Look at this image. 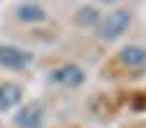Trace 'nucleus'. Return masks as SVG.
<instances>
[{"instance_id": "9", "label": "nucleus", "mask_w": 146, "mask_h": 128, "mask_svg": "<svg viewBox=\"0 0 146 128\" xmlns=\"http://www.w3.org/2000/svg\"><path fill=\"white\" fill-rule=\"evenodd\" d=\"M100 3H108V5H110V3H118V0H100Z\"/></svg>"}, {"instance_id": "3", "label": "nucleus", "mask_w": 146, "mask_h": 128, "mask_svg": "<svg viewBox=\"0 0 146 128\" xmlns=\"http://www.w3.org/2000/svg\"><path fill=\"white\" fill-rule=\"evenodd\" d=\"M33 64V54L28 49H21L15 44H0V67L10 69V72H21L28 69Z\"/></svg>"}, {"instance_id": "2", "label": "nucleus", "mask_w": 146, "mask_h": 128, "mask_svg": "<svg viewBox=\"0 0 146 128\" xmlns=\"http://www.w3.org/2000/svg\"><path fill=\"white\" fill-rule=\"evenodd\" d=\"M49 77H51L54 85H59V87H64V90H77V87H82L85 80H87L85 69H82L80 64H74V62H67V64L54 67Z\"/></svg>"}, {"instance_id": "5", "label": "nucleus", "mask_w": 146, "mask_h": 128, "mask_svg": "<svg viewBox=\"0 0 146 128\" xmlns=\"http://www.w3.org/2000/svg\"><path fill=\"white\" fill-rule=\"evenodd\" d=\"M118 62L126 67V69H144L146 67V46L141 44H128L118 51Z\"/></svg>"}, {"instance_id": "1", "label": "nucleus", "mask_w": 146, "mask_h": 128, "mask_svg": "<svg viewBox=\"0 0 146 128\" xmlns=\"http://www.w3.org/2000/svg\"><path fill=\"white\" fill-rule=\"evenodd\" d=\"M131 23H133V10H128V8H115V10H110L108 15H100V23L95 26V31H98V38H100V41L110 44V41H118V38L131 28Z\"/></svg>"}, {"instance_id": "6", "label": "nucleus", "mask_w": 146, "mask_h": 128, "mask_svg": "<svg viewBox=\"0 0 146 128\" xmlns=\"http://www.w3.org/2000/svg\"><path fill=\"white\" fill-rule=\"evenodd\" d=\"M23 100V87L18 82H0V113L18 108Z\"/></svg>"}, {"instance_id": "8", "label": "nucleus", "mask_w": 146, "mask_h": 128, "mask_svg": "<svg viewBox=\"0 0 146 128\" xmlns=\"http://www.w3.org/2000/svg\"><path fill=\"white\" fill-rule=\"evenodd\" d=\"M74 21H77V26H82V28H95V26L100 23V13H98L95 5H82V8L77 10Z\"/></svg>"}, {"instance_id": "4", "label": "nucleus", "mask_w": 146, "mask_h": 128, "mask_svg": "<svg viewBox=\"0 0 146 128\" xmlns=\"http://www.w3.org/2000/svg\"><path fill=\"white\" fill-rule=\"evenodd\" d=\"M44 118H46L44 103L31 100V103L18 108V113L13 115V123H15V128H44Z\"/></svg>"}, {"instance_id": "7", "label": "nucleus", "mask_w": 146, "mask_h": 128, "mask_svg": "<svg viewBox=\"0 0 146 128\" xmlns=\"http://www.w3.org/2000/svg\"><path fill=\"white\" fill-rule=\"evenodd\" d=\"M15 15L23 23H41V21H46V10L38 3H23V5H18Z\"/></svg>"}]
</instances>
